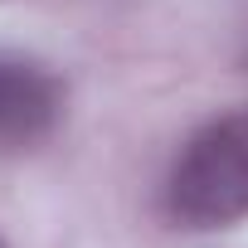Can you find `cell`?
Segmentation results:
<instances>
[{
    "mask_svg": "<svg viewBox=\"0 0 248 248\" xmlns=\"http://www.w3.org/2000/svg\"><path fill=\"white\" fill-rule=\"evenodd\" d=\"M243 44H248V30H243ZM243 59H248V49H243Z\"/></svg>",
    "mask_w": 248,
    "mask_h": 248,
    "instance_id": "cell-3",
    "label": "cell"
},
{
    "mask_svg": "<svg viewBox=\"0 0 248 248\" xmlns=\"http://www.w3.org/2000/svg\"><path fill=\"white\" fill-rule=\"evenodd\" d=\"M0 248H5V238H0Z\"/></svg>",
    "mask_w": 248,
    "mask_h": 248,
    "instance_id": "cell-4",
    "label": "cell"
},
{
    "mask_svg": "<svg viewBox=\"0 0 248 248\" xmlns=\"http://www.w3.org/2000/svg\"><path fill=\"white\" fill-rule=\"evenodd\" d=\"M166 214L180 229H224L248 214V102L180 146L166 175Z\"/></svg>",
    "mask_w": 248,
    "mask_h": 248,
    "instance_id": "cell-1",
    "label": "cell"
},
{
    "mask_svg": "<svg viewBox=\"0 0 248 248\" xmlns=\"http://www.w3.org/2000/svg\"><path fill=\"white\" fill-rule=\"evenodd\" d=\"M63 117V83L49 63L0 49V151L39 146Z\"/></svg>",
    "mask_w": 248,
    "mask_h": 248,
    "instance_id": "cell-2",
    "label": "cell"
}]
</instances>
